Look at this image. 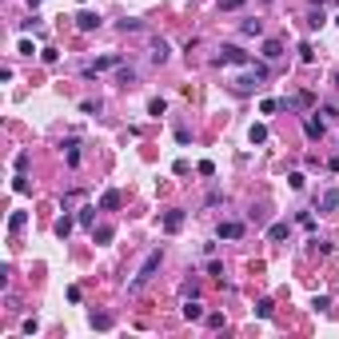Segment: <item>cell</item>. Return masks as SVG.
<instances>
[{
	"label": "cell",
	"mask_w": 339,
	"mask_h": 339,
	"mask_svg": "<svg viewBox=\"0 0 339 339\" xmlns=\"http://www.w3.org/2000/svg\"><path fill=\"white\" fill-rule=\"evenodd\" d=\"M160 260H164V251H160V247H156V251H148V260H144V268H140V276L132 280V291H136V287H144V283H148L152 276H156V268H160Z\"/></svg>",
	"instance_id": "obj_1"
},
{
	"label": "cell",
	"mask_w": 339,
	"mask_h": 339,
	"mask_svg": "<svg viewBox=\"0 0 339 339\" xmlns=\"http://www.w3.org/2000/svg\"><path fill=\"white\" fill-rule=\"evenodd\" d=\"M216 64H247V56L235 48V44H227V48H220V56H216Z\"/></svg>",
	"instance_id": "obj_2"
},
{
	"label": "cell",
	"mask_w": 339,
	"mask_h": 339,
	"mask_svg": "<svg viewBox=\"0 0 339 339\" xmlns=\"http://www.w3.org/2000/svg\"><path fill=\"white\" fill-rule=\"evenodd\" d=\"M76 28H80V32H92V28H100V16H96V12H80V16H76Z\"/></svg>",
	"instance_id": "obj_3"
},
{
	"label": "cell",
	"mask_w": 339,
	"mask_h": 339,
	"mask_svg": "<svg viewBox=\"0 0 339 339\" xmlns=\"http://www.w3.org/2000/svg\"><path fill=\"white\" fill-rule=\"evenodd\" d=\"M184 227V212H168L164 216V231H180Z\"/></svg>",
	"instance_id": "obj_4"
},
{
	"label": "cell",
	"mask_w": 339,
	"mask_h": 339,
	"mask_svg": "<svg viewBox=\"0 0 339 339\" xmlns=\"http://www.w3.org/2000/svg\"><path fill=\"white\" fill-rule=\"evenodd\" d=\"M243 235V224H220V239H239Z\"/></svg>",
	"instance_id": "obj_5"
},
{
	"label": "cell",
	"mask_w": 339,
	"mask_h": 339,
	"mask_svg": "<svg viewBox=\"0 0 339 339\" xmlns=\"http://www.w3.org/2000/svg\"><path fill=\"white\" fill-rule=\"evenodd\" d=\"M184 319H204V307H200L196 299H188V303H184Z\"/></svg>",
	"instance_id": "obj_6"
},
{
	"label": "cell",
	"mask_w": 339,
	"mask_h": 339,
	"mask_svg": "<svg viewBox=\"0 0 339 339\" xmlns=\"http://www.w3.org/2000/svg\"><path fill=\"white\" fill-rule=\"evenodd\" d=\"M303 132H307L311 140H319V136H323V124H319V120H303Z\"/></svg>",
	"instance_id": "obj_7"
},
{
	"label": "cell",
	"mask_w": 339,
	"mask_h": 339,
	"mask_svg": "<svg viewBox=\"0 0 339 339\" xmlns=\"http://www.w3.org/2000/svg\"><path fill=\"white\" fill-rule=\"evenodd\" d=\"M152 60H156V64H164V60H168V44H164V40H156V44H152Z\"/></svg>",
	"instance_id": "obj_8"
},
{
	"label": "cell",
	"mask_w": 339,
	"mask_h": 339,
	"mask_svg": "<svg viewBox=\"0 0 339 339\" xmlns=\"http://www.w3.org/2000/svg\"><path fill=\"white\" fill-rule=\"evenodd\" d=\"M100 208H104V212H112V208H120V192H104Z\"/></svg>",
	"instance_id": "obj_9"
},
{
	"label": "cell",
	"mask_w": 339,
	"mask_h": 339,
	"mask_svg": "<svg viewBox=\"0 0 339 339\" xmlns=\"http://www.w3.org/2000/svg\"><path fill=\"white\" fill-rule=\"evenodd\" d=\"M264 56H268V60H280V56H283L280 40H268V44H264Z\"/></svg>",
	"instance_id": "obj_10"
},
{
	"label": "cell",
	"mask_w": 339,
	"mask_h": 339,
	"mask_svg": "<svg viewBox=\"0 0 339 339\" xmlns=\"http://www.w3.org/2000/svg\"><path fill=\"white\" fill-rule=\"evenodd\" d=\"M247 136H251V144H264V140H268V128H264V124H251Z\"/></svg>",
	"instance_id": "obj_11"
},
{
	"label": "cell",
	"mask_w": 339,
	"mask_h": 339,
	"mask_svg": "<svg viewBox=\"0 0 339 339\" xmlns=\"http://www.w3.org/2000/svg\"><path fill=\"white\" fill-rule=\"evenodd\" d=\"M243 32H247V36H260L264 24H260V20H243Z\"/></svg>",
	"instance_id": "obj_12"
},
{
	"label": "cell",
	"mask_w": 339,
	"mask_h": 339,
	"mask_svg": "<svg viewBox=\"0 0 339 339\" xmlns=\"http://www.w3.org/2000/svg\"><path fill=\"white\" fill-rule=\"evenodd\" d=\"M339 204V192H327V196H323V204H319V208H323V212H331V208H335Z\"/></svg>",
	"instance_id": "obj_13"
},
{
	"label": "cell",
	"mask_w": 339,
	"mask_h": 339,
	"mask_svg": "<svg viewBox=\"0 0 339 339\" xmlns=\"http://www.w3.org/2000/svg\"><path fill=\"white\" fill-rule=\"evenodd\" d=\"M28 224V216H24V212H16V216H12V220H8V227H12V231H20V227Z\"/></svg>",
	"instance_id": "obj_14"
},
{
	"label": "cell",
	"mask_w": 339,
	"mask_h": 339,
	"mask_svg": "<svg viewBox=\"0 0 339 339\" xmlns=\"http://www.w3.org/2000/svg\"><path fill=\"white\" fill-rule=\"evenodd\" d=\"M268 235H272V239H283V235H287V224H272V231H268Z\"/></svg>",
	"instance_id": "obj_15"
},
{
	"label": "cell",
	"mask_w": 339,
	"mask_h": 339,
	"mask_svg": "<svg viewBox=\"0 0 339 339\" xmlns=\"http://www.w3.org/2000/svg\"><path fill=\"white\" fill-rule=\"evenodd\" d=\"M164 108H168L164 100H152V104H148V112H152V116H164Z\"/></svg>",
	"instance_id": "obj_16"
},
{
	"label": "cell",
	"mask_w": 339,
	"mask_h": 339,
	"mask_svg": "<svg viewBox=\"0 0 339 339\" xmlns=\"http://www.w3.org/2000/svg\"><path fill=\"white\" fill-rule=\"evenodd\" d=\"M68 231H72V220L64 216V220H60V224H56V235H68Z\"/></svg>",
	"instance_id": "obj_17"
},
{
	"label": "cell",
	"mask_w": 339,
	"mask_h": 339,
	"mask_svg": "<svg viewBox=\"0 0 339 339\" xmlns=\"http://www.w3.org/2000/svg\"><path fill=\"white\" fill-rule=\"evenodd\" d=\"M243 0H220V8H239Z\"/></svg>",
	"instance_id": "obj_18"
}]
</instances>
